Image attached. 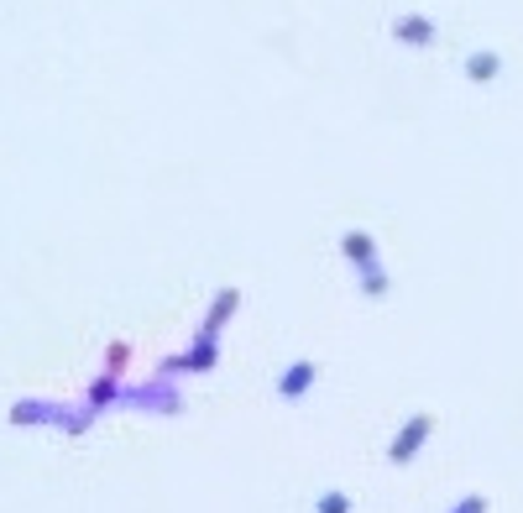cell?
I'll return each mask as SVG.
<instances>
[{
	"mask_svg": "<svg viewBox=\"0 0 523 513\" xmlns=\"http://www.w3.org/2000/svg\"><path fill=\"white\" fill-rule=\"evenodd\" d=\"M388 37L404 43V48H435L440 27H435V16H424V11H398V16L388 21Z\"/></svg>",
	"mask_w": 523,
	"mask_h": 513,
	"instance_id": "6da1fadb",
	"label": "cell"
},
{
	"mask_svg": "<svg viewBox=\"0 0 523 513\" xmlns=\"http://www.w3.org/2000/svg\"><path fill=\"white\" fill-rule=\"evenodd\" d=\"M429 430H435V414H408L404 430H398V435H393V446H388V461H393V466H408V461L424 451Z\"/></svg>",
	"mask_w": 523,
	"mask_h": 513,
	"instance_id": "7a4b0ae2",
	"label": "cell"
},
{
	"mask_svg": "<svg viewBox=\"0 0 523 513\" xmlns=\"http://www.w3.org/2000/svg\"><path fill=\"white\" fill-rule=\"evenodd\" d=\"M314 383H319V361L298 356L293 367H283V372H278V399H283V403H298L309 388H314Z\"/></svg>",
	"mask_w": 523,
	"mask_h": 513,
	"instance_id": "3957f363",
	"label": "cell"
},
{
	"mask_svg": "<svg viewBox=\"0 0 523 513\" xmlns=\"http://www.w3.org/2000/svg\"><path fill=\"white\" fill-rule=\"evenodd\" d=\"M215 361H220V346H215V336H199V341L188 346L183 356L163 361V377H168V372H210Z\"/></svg>",
	"mask_w": 523,
	"mask_h": 513,
	"instance_id": "277c9868",
	"label": "cell"
},
{
	"mask_svg": "<svg viewBox=\"0 0 523 513\" xmlns=\"http://www.w3.org/2000/svg\"><path fill=\"white\" fill-rule=\"evenodd\" d=\"M341 257H346L356 273H361V268H372V262H382V257H377V236H372V230H361V226H350L346 236H341Z\"/></svg>",
	"mask_w": 523,
	"mask_h": 513,
	"instance_id": "5b68a950",
	"label": "cell"
},
{
	"mask_svg": "<svg viewBox=\"0 0 523 513\" xmlns=\"http://www.w3.org/2000/svg\"><path fill=\"white\" fill-rule=\"evenodd\" d=\"M461 74L471 84H492V79L503 74V53H497V48H476V53H465Z\"/></svg>",
	"mask_w": 523,
	"mask_h": 513,
	"instance_id": "8992f818",
	"label": "cell"
},
{
	"mask_svg": "<svg viewBox=\"0 0 523 513\" xmlns=\"http://www.w3.org/2000/svg\"><path fill=\"white\" fill-rule=\"evenodd\" d=\"M235 309H241V288H220L215 304H210V315H204V330H199V336H220V325L231 320Z\"/></svg>",
	"mask_w": 523,
	"mask_h": 513,
	"instance_id": "52a82bcc",
	"label": "cell"
},
{
	"mask_svg": "<svg viewBox=\"0 0 523 513\" xmlns=\"http://www.w3.org/2000/svg\"><path fill=\"white\" fill-rule=\"evenodd\" d=\"M388 288H393V278H388V268H382V262L361 268V293H366V299H382Z\"/></svg>",
	"mask_w": 523,
	"mask_h": 513,
	"instance_id": "ba28073f",
	"label": "cell"
},
{
	"mask_svg": "<svg viewBox=\"0 0 523 513\" xmlns=\"http://www.w3.org/2000/svg\"><path fill=\"white\" fill-rule=\"evenodd\" d=\"M314 513H350V493H341V487L319 493V498H314Z\"/></svg>",
	"mask_w": 523,
	"mask_h": 513,
	"instance_id": "9c48e42d",
	"label": "cell"
},
{
	"mask_svg": "<svg viewBox=\"0 0 523 513\" xmlns=\"http://www.w3.org/2000/svg\"><path fill=\"white\" fill-rule=\"evenodd\" d=\"M120 388H116V377H111V372H105V377H100V383H95V388H89V403H95V408H105V403L116 399Z\"/></svg>",
	"mask_w": 523,
	"mask_h": 513,
	"instance_id": "30bf717a",
	"label": "cell"
},
{
	"mask_svg": "<svg viewBox=\"0 0 523 513\" xmlns=\"http://www.w3.org/2000/svg\"><path fill=\"white\" fill-rule=\"evenodd\" d=\"M492 509V498H487V493H465L461 503H456V509H445V513H487Z\"/></svg>",
	"mask_w": 523,
	"mask_h": 513,
	"instance_id": "8fae6325",
	"label": "cell"
},
{
	"mask_svg": "<svg viewBox=\"0 0 523 513\" xmlns=\"http://www.w3.org/2000/svg\"><path fill=\"white\" fill-rule=\"evenodd\" d=\"M126 361H131V346H126V341H111V377H116Z\"/></svg>",
	"mask_w": 523,
	"mask_h": 513,
	"instance_id": "7c38bea8",
	"label": "cell"
}]
</instances>
